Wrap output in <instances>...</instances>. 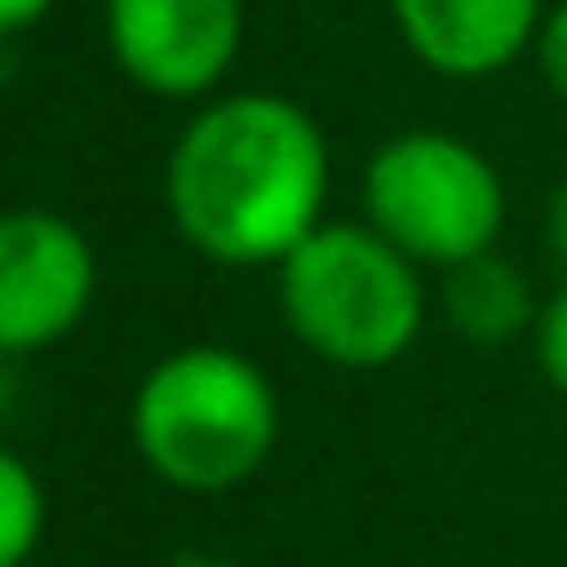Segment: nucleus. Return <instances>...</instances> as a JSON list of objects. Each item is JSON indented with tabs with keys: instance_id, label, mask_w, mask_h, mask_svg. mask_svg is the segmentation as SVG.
<instances>
[{
	"instance_id": "f257e3e1",
	"label": "nucleus",
	"mask_w": 567,
	"mask_h": 567,
	"mask_svg": "<svg viewBox=\"0 0 567 567\" xmlns=\"http://www.w3.org/2000/svg\"><path fill=\"white\" fill-rule=\"evenodd\" d=\"M330 202V141L281 92H220L165 159V208L220 269H275Z\"/></svg>"
},
{
	"instance_id": "f03ea898",
	"label": "nucleus",
	"mask_w": 567,
	"mask_h": 567,
	"mask_svg": "<svg viewBox=\"0 0 567 567\" xmlns=\"http://www.w3.org/2000/svg\"><path fill=\"white\" fill-rule=\"evenodd\" d=\"M135 452L165 488L226 494L245 488L275 452L281 403L269 372L220 342H189L153 360L128 403Z\"/></svg>"
},
{
	"instance_id": "7ed1b4c3",
	"label": "nucleus",
	"mask_w": 567,
	"mask_h": 567,
	"mask_svg": "<svg viewBox=\"0 0 567 567\" xmlns=\"http://www.w3.org/2000/svg\"><path fill=\"white\" fill-rule=\"evenodd\" d=\"M275 293L293 342L348 372L403 360L427 323L421 262L367 220H323L306 233L275 262Z\"/></svg>"
},
{
	"instance_id": "20e7f679",
	"label": "nucleus",
	"mask_w": 567,
	"mask_h": 567,
	"mask_svg": "<svg viewBox=\"0 0 567 567\" xmlns=\"http://www.w3.org/2000/svg\"><path fill=\"white\" fill-rule=\"evenodd\" d=\"M367 226H379L421 269H457L501 245L506 184L482 147L445 128H403L379 141L360 184Z\"/></svg>"
},
{
	"instance_id": "39448f33",
	"label": "nucleus",
	"mask_w": 567,
	"mask_h": 567,
	"mask_svg": "<svg viewBox=\"0 0 567 567\" xmlns=\"http://www.w3.org/2000/svg\"><path fill=\"white\" fill-rule=\"evenodd\" d=\"M99 293V250L68 214H0V354H43L68 342Z\"/></svg>"
},
{
	"instance_id": "423d86ee",
	"label": "nucleus",
	"mask_w": 567,
	"mask_h": 567,
	"mask_svg": "<svg viewBox=\"0 0 567 567\" xmlns=\"http://www.w3.org/2000/svg\"><path fill=\"white\" fill-rule=\"evenodd\" d=\"M104 50L153 99H208L245 50V0H104Z\"/></svg>"
},
{
	"instance_id": "0eeeda50",
	"label": "nucleus",
	"mask_w": 567,
	"mask_h": 567,
	"mask_svg": "<svg viewBox=\"0 0 567 567\" xmlns=\"http://www.w3.org/2000/svg\"><path fill=\"white\" fill-rule=\"evenodd\" d=\"M549 0H391V25L421 68L445 80L506 74L537 50Z\"/></svg>"
},
{
	"instance_id": "6e6552de",
	"label": "nucleus",
	"mask_w": 567,
	"mask_h": 567,
	"mask_svg": "<svg viewBox=\"0 0 567 567\" xmlns=\"http://www.w3.org/2000/svg\"><path fill=\"white\" fill-rule=\"evenodd\" d=\"M440 311L464 342L476 348H501L513 336H530L537 330V311L543 299L530 293L525 269L506 262L501 250H482V257L457 262V269H440Z\"/></svg>"
},
{
	"instance_id": "1a4fd4ad",
	"label": "nucleus",
	"mask_w": 567,
	"mask_h": 567,
	"mask_svg": "<svg viewBox=\"0 0 567 567\" xmlns=\"http://www.w3.org/2000/svg\"><path fill=\"white\" fill-rule=\"evenodd\" d=\"M43 525H50V501L38 470L0 445V567H25L43 543Z\"/></svg>"
},
{
	"instance_id": "9d476101",
	"label": "nucleus",
	"mask_w": 567,
	"mask_h": 567,
	"mask_svg": "<svg viewBox=\"0 0 567 567\" xmlns=\"http://www.w3.org/2000/svg\"><path fill=\"white\" fill-rule=\"evenodd\" d=\"M530 354H537V372L567 396V281L543 299L537 330H530Z\"/></svg>"
},
{
	"instance_id": "9b49d317",
	"label": "nucleus",
	"mask_w": 567,
	"mask_h": 567,
	"mask_svg": "<svg viewBox=\"0 0 567 567\" xmlns=\"http://www.w3.org/2000/svg\"><path fill=\"white\" fill-rule=\"evenodd\" d=\"M530 62H537L543 86H549L555 99L567 104V0H555L549 13H543V31H537V50H530Z\"/></svg>"
},
{
	"instance_id": "f8f14e48",
	"label": "nucleus",
	"mask_w": 567,
	"mask_h": 567,
	"mask_svg": "<svg viewBox=\"0 0 567 567\" xmlns=\"http://www.w3.org/2000/svg\"><path fill=\"white\" fill-rule=\"evenodd\" d=\"M50 7L55 0H0V43L19 38V31H31V25H43Z\"/></svg>"
},
{
	"instance_id": "ddd939ff",
	"label": "nucleus",
	"mask_w": 567,
	"mask_h": 567,
	"mask_svg": "<svg viewBox=\"0 0 567 567\" xmlns=\"http://www.w3.org/2000/svg\"><path fill=\"white\" fill-rule=\"evenodd\" d=\"M543 238H549V250L567 262V184H555L549 208H543Z\"/></svg>"
},
{
	"instance_id": "4468645a",
	"label": "nucleus",
	"mask_w": 567,
	"mask_h": 567,
	"mask_svg": "<svg viewBox=\"0 0 567 567\" xmlns=\"http://www.w3.org/2000/svg\"><path fill=\"white\" fill-rule=\"evenodd\" d=\"M159 567H233L226 555H208V549H177V555H165Z\"/></svg>"
},
{
	"instance_id": "2eb2a0df",
	"label": "nucleus",
	"mask_w": 567,
	"mask_h": 567,
	"mask_svg": "<svg viewBox=\"0 0 567 567\" xmlns=\"http://www.w3.org/2000/svg\"><path fill=\"white\" fill-rule=\"evenodd\" d=\"M13 403H19V384H13V354H0V421L13 415Z\"/></svg>"
}]
</instances>
